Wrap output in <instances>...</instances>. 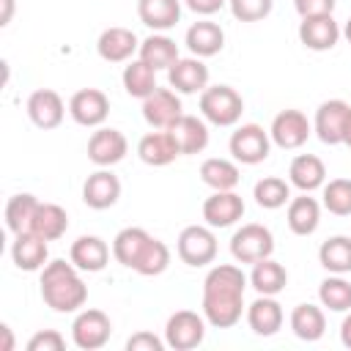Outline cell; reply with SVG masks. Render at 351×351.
Returning a JSON list of instances; mask_svg holds the SVG:
<instances>
[{"label":"cell","mask_w":351,"mask_h":351,"mask_svg":"<svg viewBox=\"0 0 351 351\" xmlns=\"http://www.w3.org/2000/svg\"><path fill=\"white\" fill-rule=\"evenodd\" d=\"M310 132H313V126H310V121L302 110H282V112L274 115L269 137H271L274 145H280L285 151H293V148H302L307 143Z\"/></svg>","instance_id":"9"},{"label":"cell","mask_w":351,"mask_h":351,"mask_svg":"<svg viewBox=\"0 0 351 351\" xmlns=\"http://www.w3.org/2000/svg\"><path fill=\"white\" fill-rule=\"evenodd\" d=\"M244 112V99L230 85H211L200 93V115L214 126H233Z\"/></svg>","instance_id":"3"},{"label":"cell","mask_w":351,"mask_h":351,"mask_svg":"<svg viewBox=\"0 0 351 351\" xmlns=\"http://www.w3.org/2000/svg\"><path fill=\"white\" fill-rule=\"evenodd\" d=\"M206 315H197L195 310H176L165 324V343L176 351L197 348L206 337Z\"/></svg>","instance_id":"6"},{"label":"cell","mask_w":351,"mask_h":351,"mask_svg":"<svg viewBox=\"0 0 351 351\" xmlns=\"http://www.w3.org/2000/svg\"><path fill=\"white\" fill-rule=\"evenodd\" d=\"M181 115L184 107L173 88H156L151 96L143 99V118L154 129H170Z\"/></svg>","instance_id":"11"},{"label":"cell","mask_w":351,"mask_h":351,"mask_svg":"<svg viewBox=\"0 0 351 351\" xmlns=\"http://www.w3.org/2000/svg\"><path fill=\"white\" fill-rule=\"evenodd\" d=\"M137 16L154 33H165L181 19V0H137Z\"/></svg>","instance_id":"26"},{"label":"cell","mask_w":351,"mask_h":351,"mask_svg":"<svg viewBox=\"0 0 351 351\" xmlns=\"http://www.w3.org/2000/svg\"><path fill=\"white\" fill-rule=\"evenodd\" d=\"M271 252H274V236L266 225L250 222L230 236V255L239 263H258L263 258H271Z\"/></svg>","instance_id":"4"},{"label":"cell","mask_w":351,"mask_h":351,"mask_svg":"<svg viewBox=\"0 0 351 351\" xmlns=\"http://www.w3.org/2000/svg\"><path fill=\"white\" fill-rule=\"evenodd\" d=\"M247 277L233 263H217L203 280V315L217 329H230L244 313Z\"/></svg>","instance_id":"1"},{"label":"cell","mask_w":351,"mask_h":351,"mask_svg":"<svg viewBox=\"0 0 351 351\" xmlns=\"http://www.w3.org/2000/svg\"><path fill=\"white\" fill-rule=\"evenodd\" d=\"M184 41H186V49H189L195 58H211V55H217V52L225 47V30H222L217 22L200 19V22H195V25L186 30Z\"/></svg>","instance_id":"24"},{"label":"cell","mask_w":351,"mask_h":351,"mask_svg":"<svg viewBox=\"0 0 351 351\" xmlns=\"http://www.w3.org/2000/svg\"><path fill=\"white\" fill-rule=\"evenodd\" d=\"M118 197H121V181L107 167L90 173L82 184V200H85L88 208H96V211L112 208L118 203Z\"/></svg>","instance_id":"16"},{"label":"cell","mask_w":351,"mask_h":351,"mask_svg":"<svg viewBox=\"0 0 351 351\" xmlns=\"http://www.w3.org/2000/svg\"><path fill=\"white\" fill-rule=\"evenodd\" d=\"M69 115L80 126H101L110 115V99L99 88H82L69 99Z\"/></svg>","instance_id":"13"},{"label":"cell","mask_w":351,"mask_h":351,"mask_svg":"<svg viewBox=\"0 0 351 351\" xmlns=\"http://www.w3.org/2000/svg\"><path fill=\"white\" fill-rule=\"evenodd\" d=\"M148 241H151V236L143 228H123L112 239V258L121 266L134 269L137 261H140V255H143V250L148 247Z\"/></svg>","instance_id":"30"},{"label":"cell","mask_w":351,"mask_h":351,"mask_svg":"<svg viewBox=\"0 0 351 351\" xmlns=\"http://www.w3.org/2000/svg\"><path fill=\"white\" fill-rule=\"evenodd\" d=\"M340 343L346 346V348H351V313L343 318V324H340Z\"/></svg>","instance_id":"47"},{"label":"cell","mask_w":351,"mask_h":351,"mask_svg":"<svg viewBox=\"0 0 351 351\" xmlns=\"http://www.w3.org/2000/svg\"><path fill=\"white\" fill-rule=\"evenodd\" d=\"M337 0H293V8L299 16H315V14H332Z\"/></svg>","instance_id":"45"},{"label":"cell","mask_w":351,"mask_h":351,"mask_svg":"<svg viewBox=\"0 0 351 351\" xmlns=\"http://www.w3.org/2000/svg\"><path fill=\"white\" fill-rule=\"evenodd\" d=\"M121 80H123V90H126L132 99H145V96H151V93L159 88V85H156V71H154L148 63H143L140 58L132 60V63L123 69Z\"/></svg>","instance_id":"37"},{"label":"cell","mask_w":351,"mask_h":351,"mask_svg":"<svg viewBox=\"0 0 351 351\" xmlns=\"http://www.w3.org/2000/svg\"><path fill=\"white\" fill-rule=\"evenodd\" d=\"M69 261L80 271H101L110 261V247L99 236H80L69 250Z\"/></svg>","instance_id":"23"},{"label":"cell","mask_w":351,"mask_h":351,"mask_svg":"<svg viewBox=\"0 0 351 351\" xmlns=\"http://www.w3.org/2000/svg\"><path fill=\"white\" fill-rule=\"evenodd\" d=\"M167 132H170V137H173V143H176V148H178L181 156L200 154L208 145V126L197 115H186L184 112Z\"/></svg>","instance_id":"19"},{"label":"cell","mask_w":351,"mask_h":351,"mask_svg":"<svg viewBox=\"0 0 351 351\" xmlns=\"http://www.w3.org/2000/svg\"><path fill=\"white\" fill-rule=\"evenodd\" d=\"M228 3H230V14L239 22H261L274 8V0H228Z\"/></svg>","instance_id":"42"},{"label":"cell","mask_w":351,"mask_h":351,"mask_svg":"<svg viewBox=\"0 0 351 351\" xmlns=\"http://www.w3.org/2000/svg\"><path fill=\"white\" fill-rule=\"evenodd\" d=\"M351 115V104H346L343 99H329L315 110V121H313V132L318 134V140L324 145H340L343 143V132H346V121Z\"/></svg>","instance_id":"10"},{"label":"cell","mask_w":351,"mask_h":351,"mask_svg":"<svg viewBox=\"0 0 351 351\" xmlns=\"http://www.w3.org/2000/svg\"><path fill=\"white\" fill-rule=\"evenodd\" d=\"M66 340L58 329H41L27 340V351H63Z\"/></svg>","instance_id":"43"},{"label":"cell","mask_w":351,"mask_h":351,"mask_svg":"<svg viewBox=\"0 0 351 351\" xmlns=\"http://www.w3.org/2000/svg\"><path fill=\"white\" fill-rule=\"evenodd\" d=\"M167 266H170V250H167V244L151 236V241H148V247L143 250V255H140L134 271L143 274V277H156V274H162Z\"/></svg>","instance_id":"40"},{"label":"cell","mask_w":351,"mask_h":351,"mask_svg":"<svg viewBox=\"0 0 351 351\" xmlns=\"http://www.w3.org/2000/svg\"><path fill=\"white\" fill-rule=\"evenodd\" d=\"M324 208L335 217L351 214V178H332L324 184Z\"/></svg>","instance_id":"41"},{"label":"cell","mask_w":351,"mask_h":351,"mask_svg":"<svg viewBox=\"0 0 351 351\" xmlns=\"http://www.w3.org/2000/svg\"><path fill=\"white\" fill-rule=\"evenodd\" d=\"M184 3H186V8L195 11V14H200V16H211V14H217L228 0H184Z\"/></svg>","instance_id":"46"},{"label":"cell","mask_w":351,"mask_h":351,"mask_svg":"<svg viewBox=\"0 0 351 351\" xmlns=\"http://www.w3.org/2000/svg\"><path fill=\"white\" fill-rule=\"evenodd\" d=\"M250 285L263 293V296H277L280 291H285L288 285V271L282 263L271 261V258H263L258 263H252V271H250Z\"/></svg>","instance_id":"31"},{"label":"cell","mask_w":351,"mask_h":351,"mask_svg":"<svg viewBox=\"0 0 351 351\" xmlns=\"http://www.w3.org/2000/svg\"><path fill=\"white\" fill-rule=\"evenodd\" d=\"M47 258H49V250H47V241L41 236H36L33 230L14 236L11 261H14L16 269H22V271H38V269L47 266Z\"/></svg>","instance_id":"21"},{"label":"cell","mask_w":351,"mask_h":351,"mask_svg":"<svg viewBox=\"0 0 351 351\" xmlns=\"http://www.w3.org/2000/svg\"><path fill=\"white\" fill-rule=\"evenodd\" d=\"M167 82L176 93H203L208 88V66L203 63V58H178L170 69H167Z\"/></svg>","instance_id":"15"},{"label":"cell","mask_w":351,"mask_h":351,"mask_svg":"<svg viewBox=\"0 0 351 351\" xmlns=\"http://www.w3.org/2000/svg\"><path fill=\"white\" fill-rule=\"evenodd\" d=\"M129 151V143L123 137V132L112 129V126H99L90 140H88V159L99 167H112L118 165Z\"/></svg>","instance_id":"14"},{"label":"cell","mask_w":351,"mask_h":351,"mask_svg":"<svg viewBox=\"0 0 351 351\" xmlns=\"http://www.w3.org/2000/svg\"><path fill=\"white\" fill-rule=\"evenodd\" d=\"M230 154L236 162L241 165H261L266 156H269V148H271V137L263 126L258 123H241L233 134H230V143H228Z\"/></svg>","instance_id":"7"},{"label":"cell","mask_w":351,"mask_h":351,"mask_svg":"<svg viewBox=\"0 0 351 351\" xmlns=\"http://www.w3.org/2000/svg\"><path fill=\"white\" fill-rule=\"evenodd\" d=\"M140 49V38L129 27H107L96 41V52L107 63H123Z\"/></svg>","instance_id":"20"},{"label":"cell","mask_w":351,"mask_h":351,"mask_svg":"<svg viewBox=\"0 0 351 351\" xmlns=\"http://www.w3.org/2000/svg\"><path fill=\"white\" fill-rule=\"evenodd\" d=\"M167 343L156 337L154 332H137L126 340V351H162Z\"/></svg>","instance_id":"44"},{"label":"cell","mask_w":351,"mask_h":351,"mask_svg":"<svg viewBox=\"0 0 351 351\" xmlns=\"http://www.w3.org/2000/svg\"><path fill=\"white\" fill-rule=\"evenodd\" d=\"M200 181L206 186H211L214 192H225V189H233L239 184V167L236 162L230 159H219V156H211L200 165Z\"/></svg>","instance_id":"36"},{"label":"cell","mask_w":351,"mask_h":351,"mask_svg":"<svg viewBox=\"0 0 351 351\" xmlns=\"http://www.w3.org/2000/svg\"><path fill=\"white\" fill-rule=\"evenodd\" d=\"M110 335H112V321H110V315L101 313V310H93V307L77 313V318H74V324H71V340H74V346L82 348V351H96V348H101V346L110 340Z\"/></svg>","instance_id":"8"},{"label":"cell","mask_w":351,"mask_h":351,"mask_svg":"<svg viewBox=\"0 0 351 351\" xmlns=\"http://www.w3.org/2000/svg\"><path fill=\"white\" fill-rule=\"evenodd\" d=\"M66 115V104L60 99L58 90L52 88H38L27 96V118L38 126V129H55L63 123Z\"/></svg>","instance_id":"17"},{"label":"cell","mask_w":351,"mask_h":351,"mask_svg":"<svg viewBox=\"0 0 351 351\" xmlns=\"http://www.w3.org/2000/svg\"><path fill=\"white\" fill-rule=\"evenodd\" d=\"M318 299L332 313H348L351 310V282L343 280V274H332L318 285Z\"/></svg>","instance_id":"39"},{"label":"cell","mask_w":351,"mask_h":351,"mask_svg":"<svg viewBox=\"0 0 351 351\" xmlns=\"http://www.w3.org/2000/svg\"><path fill=\"white\" fill-rule=\"evenodd\" d=\"M343 36H346V41L351 44V16H348V22H346V27H343Z\"/></svg>","instance_id":"51"},{"label":"cell","mask_w":351,"mask_h":351,"mask_svg":"<svg viewBox=\"0 0 351 351\" xmlns=\"http://www.w3.org/2000/svg\"><path fill=\"white\" fill-rule=\"evenodd\" d=\"M38 197L30 195V192H22V195H14L8 203H5V225L8 230L16 236V233H27L33 228V219H36V211H38Z\"/></svg>","instance_id":"33"},{"label":"cell","mask_w":351,"mask_h":351,"mask_svg":"<svg viewBox=\"0 0 351 351\" xmlns=\"http://www.w3.org/2000/svg\"><path fill=\"white\" fill-rule=\"evenodd\" d=\"M176 252L186 266H208L217 258V236L206 225H186L178 233Z\"/></svg>","instance_id":"5"},{"label":"cell","mask_w":351,"mask_h":351,"mask_svg":"<svg viewBox=\"0 0 351 351\" xmlns=\"http://www.w3.org/2000/svg\"><path fill=\"white\" fill-rule=\"evenodd\" d=\"M318 261L329 274L351 271V236H332L318 247Z\"/></svg>","instance_id":"35"},{"label":"cell","mask_w":351,"mask_h":351,"mask_svg":"<svg viewBox=\"0 0 351 351\" xmlns=\"http://www.w3.org/2000/svg\"><path fill=\"white\" fill-rule=\"evenodd\" d=\"M285 219H288L291 233L310 236V233H315V228L321 222V206L315 197H307V192H304L302 197L288 200V217Z\"/></svg>","instance_id":"29"},{"label":"cell","mask_w":351,"mask_h":351,"mask_svg":"<svg viewBox=\"0 0 351 351\" xmlns=\"http://www.w3.org/2000/svg\"><path fill=\"white\" fill-rule=\"evenodd\" d=\"M0 5H3V14H0V25L5 27V25L11 22V14H14V0H0Z\"/></svg>","instance_id":"48"},{"label":"cell","mask_w":351,"mask_h":351,"mask_svg":"<svg viewBox=\"0 0 351 351\" xmlns=\"http://www.w3.org/2000/svg\"><path fill=\"white\" fill-rule=\"evenodd\" d=\"M247 324H250V329H252L255 335H261V337L277 335L280 326H282V307H280V302H277L274 296L258 293V299L247 307Z\"/></svg>","instance_id":"22"},{"label":"cell","mask_w":351,"mask_h":351,"mask_svg":"<svg viewBox=\"0 0 351 351\" xmlns=\"http://www.w3.org/2000/svg\"><path fill=\"white\" fill-rule=\"evenodd\" d=\"M252 197H255V203L261 208L274 211V208H280V206H285L291 200V184L285 178H280V176H266V178H261L255 184Z\"/></svg>","instance_id":"38"},{"label":"cell","mask_w":351,"mask_h":351,"mask_svg":"<svg viewBox=\"0 0 351 351\" xmlns=\"http://www.w3.org/2000/svg\"><path fill=\"white\" fill-rule=\"evenodd\" d=\"M343 30L335 22L332 14H315V16H302L299 22V41L313 49V52H326L340 41Z\"/></svg>","instance_id":"12"},{"label":"cell","mask_w":351,"mask_h":351,"mask_svg":"<svg viewBox=\"0 0 351 351\" xmlns=\"http://www.w3.org/2000/svg\"><path fill=\"white\" fill-rule=\"evenodd\" d=\"M41 299L55 313H77L88 302V285L71 261H49L41 269Z\"/></svg>","instance_id":"2"},{"label":"cell","mask_w":351,"mask_h":351,"mask_svg":"<svg viewBox=\"0 0 351 351\" xmlns=\"http://www.w3.org/2000/svg\"><path fill=\"white\" fill-rule=\"evenodd\" d=\"M244 217V200L233 192H214L203 200V219L208 228H230Z\"/></svg>","instance_id":"18"},{"label":"cell","mask_w":351,"mask_h":351,"mask_svg":"<svg viewBox=\"0 0 351 351\" xmlns=\"http://www.w3.org/2000/svg\"><path fill=\"white\" fill-rule=\"evenodd\" d=\"M36 236H41L44 241H55L69 230V214L66 208H60L58 203H41L30 228Z\"/></svg>","instance_id":"34"},{"label":"cell","mask_w":351,"mask_h":351,"mask_svg":"<svg viewBox=\"0 0 351 351\" xmlns=\"http://www.w3.org/2000/svg\"><path fill=\"white\" fill-rule=\"evenodd\" d=\"M0 332H3V346H0V351H11V348H14V337H11L8 324H3V326H0Z\"/></svg>","instance_id":"49"},{"label":"cell","mask_w":351,"mask_h":351,"mask_svg":"<svg viewBox=\"0 0 351 351\" xmlns=\"http://www.w3.org/2000/svg\"><path fill=\"white\" fill-rule=\"evenodd\" d=\"M137 58H140L143 63H148L154 71L170 69V66L178 60V44H176L170 36H165V33H151L148 38L140 41Z\"/></svg>","instance_id":"27"},{"label":"cell","mask_w":351,"mask_h":351,"mask_svg":"<svg viewBox=\"0 0 351 351\" xmlns=\"http://www.w3.org/2000/svg\"><path fill=\"white\" fill-rule=\"evenodd\" d=\"M343 145H348V148H351V115H348V121H346V132H343Z\"/></svg>","instance_id":"50"},{"label":"cell","mask_w":351,"mask_h":351,"mask_svg":"<svg viewBox=\"0 0 351 351\" xmlns=\"http://www.w3.org/2000/svg\"><path fill=\"white\" fill-rule=\"evenodd\" d=\"M288 178H291V184H293L296 189L313 192V189L324 186V181H326V167H324V162H321L315 154H299V156H293V162H291V167H288Z\"/></svg>","instance_id":"28"},{"label":"cell","mask_w":351,"mask_h":351,"mask_svg":"<svg viewBox=\"0 0 351 351\" xmlns=\"http://www.w3.org/2000/svg\"><path fill=\"white\" fill-rule=\"evenodd\" d=\"M137 156L145 162V165H151V167H165V165H170L176 156H181L178 154V148H176V143H173V137H170V132L167 129H156V132H148V134H143L140 137V143H137Z\"/></svg>","instance_id":"25"},{"label":"cell","mask_w":351,"mask_h":351,"mask_svg":"<svg viewBox=\"0 0 351 351\" xmlns=\"http://www.w3.org/2000/svg\"><path fill=\"white\" fill-rule=\"evenodd\" d=\"M291 329L299 340H307V343H315L324 337L326 332V315L321 307L304 302V304H296L293 313H291Z\"/></svg>","instance_id":"32"}]
</instances>
